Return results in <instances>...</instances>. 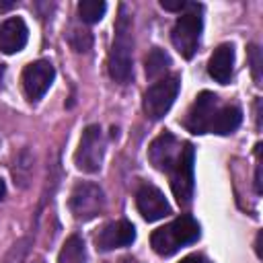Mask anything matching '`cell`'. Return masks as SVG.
<instances>
[{"label": "cell", "mask_w": 263, "mask_h": 263, "mask_svg": "<svg viewBox=\"0 0 263 263\" xmlns=\"http://www.w3.org/2000/svg\"><path fill=\"white\" fill-rule=\"evenodd\" d=\"M232 68H234V47L224 43V45H218L214 49V53L210 55V62H208V74L220 82V84H228L230 78H232Z\"/></svg>", "instance_id": "cell-14"}, {"label": "cell", "mask_w": 263, "mask_h": 263, "mask_svg": "<svg viewBox=\"0 0 263 263\" xmlns=\"http://www.w3.org/2000/svg\"><path fill=\"white\" fill-rule=\"evenodd\" d=\"M4 193H6V185H4V181L0 179V199L4 197Z\"/></svg>", "instance_id": "cell-24"}, {"label": "cell", "mask_w": 263, "mask_h": 263, "mask_svg": "<svg viewBox=\"0 0 263 263\" xmlns=\"http://www.w3.org/2000/svg\"><path fill=\"white\" fill-rule=\"evenodd\" d=\"M103 156H105V140H103V132L99 125H88L82 132L78 150L74 154L76 166L84 173H97L103 164Z\"/></svg>", "instance_id": "cell-6"}, {"label": "cell", "mask_w": 263, "mask_h": 263, "mask_svg": "<svg viewBox=\"0 0 263 263\" xmlns=\"http://www.w3.org/2000/svg\"><path fill=\"white\" fill-rule=\"evenodd\" d=\"M70 210L76 220H92L105 210V193L95 183H78L70 195Z\"/></svg>", "instance_id": "cell-7"}, {"label": "cell", "mask_w": 263, "mask_h": 263, "mask_svg": "<svg viewBox=\"0 0 263 263\" xmlns=\"http://www.w3.org/2000/svg\"><path fill=\"white\" fill-rule=\"evenodd\" d=\"M168 66H171L168 53L164 49H160V47H154V49H150V53L146 58V76L150 80H154V78L162 76L168 70Z\"/></svg>", "instance_id": "cell-17"}, {"label": "cell", "mask_w": 263, "mask_h": 263, "mask_svg": "<svg viewBox=\"0 0 263 263\" xmlns=\"http://www.w3.org/2000/svg\"><path fill=\"white\" fill-rule=\"evenodd\" d=\"M90 43H92V37H90V33L88 31H80V29H72V33H70V45L74 47V51H88V47H90Z\"/></svg>", "instance_id": "cell-19"}, {"label": "cell", "mask_w": 263, "mask_h": 263, "mask_svg": "<svg viewBox=\"0 0 263 263\" xmlns=\"http://www.w3.org/2000/svg\"><path fill=\"white\" fill-rule=\"evenodd\" d=\"M197 238H199V224L189 214H183L173 222L156 228L150 236V245L158 255L171 257L185 245L195 242Z\"/></svg>", "instance_id": "cell-2"}, {"label": "cell", "mask_w": 263, "mask_h": 263, "mask_svg": "<svg viewBox=\"0 0 263 263\" xmlns=\"http://www.w3.org/2000/svg\"><path fill=\"white\" fill-rule=\"evenodd\" d=\"M58 263H86V249L84 240L78 234H72L62 245V251L58 255Z\"/></svg>", "instance_id": "cell-16"}, {"label": "cell", "mask_w": 263, "mask_h": 263, "mask_svg": "<svg viewBox=\"0 0 263 263\" xmlns=\"http://www.w3.org/2000/svg\"><path fill=\"white\" fill-rule=\"evenodd\" d=\"M33 263H43V261H33Z\"/></svg>", "instance_id": "cell-26"}, {"label": "cell", "mask_w": 263, "mask_h": 263, "mask_svg": "<svg viewBox=\"0 0 263 263\" xmlns=\"http://www.w3.org/2000/svg\"><path fill=\"white\" fill-rule=\"evenodd\" d=\"M251 60H253V72H255V80L259 84V68H261V58H259V47H251Z\"/></svg>", "instance_id": "cell-21"}, {"label": "cell", "mask_w": 263, "mask_h": 263, "mask_svg": "<svg viewBox=\"0 0 263 263\" xmlns=\"http://www.w3.org/2000/svg\"><path fill=\"white\" fill-rule=\"evenodd\" d=\"M107 10V4L103 0H82L78 2V14L84 23H99Z\"/></svg>", "instance_id": "cell-18"}, {"label": "cell", "mask_w": 263, "mask_h": 263, "mask_svg": "<svg viewBox=\"0 0 263 263\" xmlns=\"http://www.w3.org/2000/svg\"><path fill=\"white\" fill-rule=\"evenodd\" d=\"M240 121H242V111L236 105H226L222 109H216L210 123V132L226 136V134H232L240 125Z\"/></svg>", "instance_id": "cell-15"}, {"label": "cell", "mask_w": 263, "mask_h": 263, "mask_svg": "<svg viewBox=\"0 0 263 263\" xmlns=\"http://www.w3.org/2000/svg\"><path fill=\"white\" fill-rule=\"evenodd\" d=\"M14 6V2H2L0 0V10H8V8H12Z\"/></svg>", "instance_id": "cell-23"}, {"label": "cell", "mask_w": 263, "mask_h": 263, "mask_svg": "<svg viewBox=\"0 0 263 263\" xmlns=\"http://www.w3.org/2000/svg\"><path fill=\"white\" fill-rule=\"evenodd\" d=\"M179 263H212V261H208L203 255H199V253H193V255H187L185 259H181Z\"/></svg>", "instance_id": "cell-22"}, {"label": "cell", "mask_w": 263, "mask_h": 263, "mask_svg": "<svg viewBox=\"0 0 263 263\" xmlns=\"http://www.w3.org/2000/svg\"><path fill=\"white\" fill-rule=\"evenodd\" d=\"M193 156H195L193 146L189 142H185L177 162L168 171L171 189H173V193L181 205H187L191 195H193Z\"/></svg>", "instance_id": "cell-5"}, {"label": "cell", "mask_w": 263, "mask_h": 263, "mask_svg": "<svg viewBox=\"0 0 263 263\" xmlns=\"http://www.w3.org/2000/svg\"><path fill=\"white\" fill-rule=\"evenodd\" d=\"M181 148L183 144L171 134V132H162L148 148V158L150 162L162 171V173H168L173 168V164L177 162L179 154H181Z\"/></svg>", "instance_id": "cell-10"}, {"label": "cell", "mask_w": 263, "mask_h": 263, "mask_svg": "<svg viewBox=\"0 0 263 263\" xmlns=\"http://www.w3.org/2000/svg\"><path fill=\"white\" fill-rule=\"evenodd\" d=\"M53 78H55V68L51 66V62H47V60L31 62L23 70V88H25V95L31 101L41 99L49 90Z\"/></svg>", "instance_id": "cell-8"}, {"label": "cell", "mask_w": 263, "mask_h": 263, "mask_svg": "<svg viewBox=\"0 0 263 263\" xmlns=\"http://www.w3.org/2000/svg\"><path fill=\"white\" fill-rule=\"evenodd\" d=\"M29 39V29L23 18L12 16L2 23L0 27V51L2 53H16L27 45Z\"/></svg>", "instance_id": "cell-13"}, {"label": "cell", "mask_w": 263, "mask_h": 263, "mask_svg": "<svg viewBox=\"0 0 263 263\" xmlns=\"http://www.w3.org/2000/svg\"><path fill=\"white\" fill-rule=\"evenodd\" d=\"M181 88V78L179 74H171L164 76L160 80H156L146 92H144V111L150 119H160L168 113V109L173 107L177 95Z\"/></svg>", "instance_id": "cell-3"}, {"label": "cell", "mask_w": 263, "mask_h": 263, "mask_svg": "<svg viewBox=\"0 0 263 263\" xmlns=\"http://www.w3.org/2000/svg\"><path fill=\"white\" fill-rule=\"evenodd\" d=\"M199 10L201 6L193 8L191 12H183L175 27H173V33H171V39H173V45L177 47V51L183 55V58H193V53L197 51V45H199V37H201V16H199Z\"/></svg>", "instance_id": "cell-4"}, {"label": "cell", "mask_w": 263, "mask_h": 263, "mask_svg": "<svg viewBox=\"0 0 263 263\" xmlns=\"http://www.w3.org/2000/svg\"><path fill=\"white\" fill-rule=\"evenodd\" d=\"M218 109V97L210 90H203L197 95V99L193 101L187 119H185V127L193 134H208L210 132V123L212 117Z\"/></svg>", "instance_id": "cell-9"}, {"label": "cell", "mask_w": 263, "mask_h": 263, "mask_svg": "<svg viewBox=\"0 0 263 263\" xmlns=\"http://www.w3.org/2000/svg\"><path fill=\"white\" fill-rule=\"evenodd\" d=\"M160 4H162L164 10H173V12H181V10L193 6V4H189V2H185V0H162Z\"/></svg>", "instance_id": "cell-20"}, {"label": "cell", "mask_w": 263, "mask_h": 263, "mask_svg": "<svg viewBox=\"0 0 263 263\" xmlns=\"http://www.w3.org/2000/svg\"><path fill=\"white\" fill-rule=\"evenodd\" d=\"M136 240V228L127 220H117L107 224L99 236H97V247L101 251H113L121 247H129Z\"/></svg>", "instance_id": "cell-12"}, {"label": "cell", "mask_w": 263, "mask_h": 263, "mask_svg": "<svg viewBox=\"0 0 263 263\" xmlns=\"http://www.w3.org/2000/svg\"><path fill=\"white\" fill-rule=\"evenodd\" d=\"M2 76H4V66L0 64V84H2Z\"/></svg>", "instance_id": "cell-25"}, {"label": "cell", "mask_w": 263, "mask_h": 263, "mask_svg": "<svg viewBox=\"0 0 263 263\" xmlns=\"http://www.w3.org/2000/svg\"><path fill=\"white\" fill-rule=\"evenodd\" d=\"M132 49H134V37H132V14L121 4L119 16L115 21V35L109 51V74L115 82H129L132 78Z\"/></svg>", "instance_id": "cell-1"}, {"label": "cell", "mask_w": 263, "mask_h": 263, "mask_svg": "<svg viewBox=\"0 0 263 263\" xmlns=\"http://www.w3.org/2000/svg\"><path fill=\"white\" fill-rule=\"evenodd\" d=\"M136 205H138L142 218L148 222H156L171 214V205H168L164 193L154 185L140 187V191L136 193Z\"/></svg>", "instance_id": "cell-11"}]
</instances>
